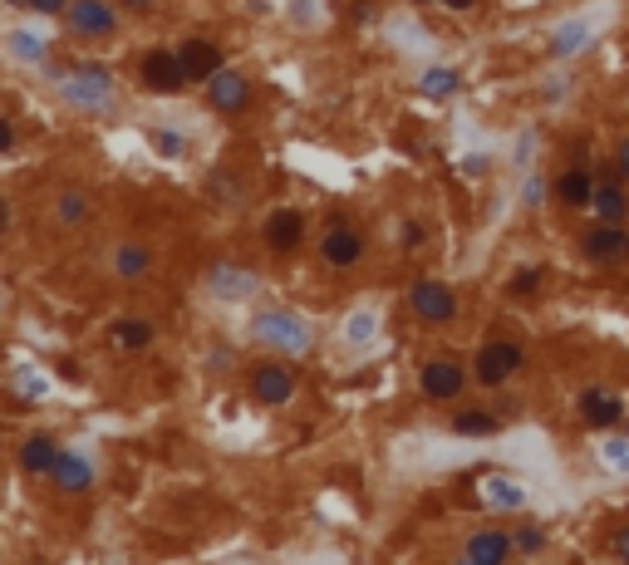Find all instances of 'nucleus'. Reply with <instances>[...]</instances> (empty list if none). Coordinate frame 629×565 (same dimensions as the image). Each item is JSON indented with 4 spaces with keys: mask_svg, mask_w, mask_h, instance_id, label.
Returning <instances> with one entry per match:
<instances>
[{
    "mask_svg": "<svg viewBox=\"0 0 629 565\" xmlns=\"http://www.w3.org/2000/svg\"><path fill=\"white\" fill-rule=\"evenodd\" d=\"M512 369H521V344H512V339L487 344V349L477 354V364H472V374H477L482 389H502V384L512 379Z\"/></svg>",
    "mask_w": 629,
    "mask_h": 565,
    "instance_id": "obj_1",
    "label": "nucleus"
},
{
    "mask_svg": "<svg viewBox=\"0 0 629 565\" xmlns=\"http://www.w3.org/2000/svg\"><path fill=\"white\" fill-rule=\"evenodd\" d=\"M408 305H413V315L428 320V325H448V320L458 315V295H453L443 281H413Z\"/></svg>",
    "mask_w": 629,
    "mask_h": 565,
    "instance_id": "obj_2",
    "label": "nucleus"
},
{
    "mask_svg": "<svg viewBox=\"0 0 629 565\" xmlns=\"http://www.w3.org/2000/svg\"><path fill=\"white\" fill-rule=\"evenodd\" d=\"M138 79H143L153 94H177V89L192 84L187 69H182V55H168V50H148L143 64H138Z\"/></svg>",
    "mask_w": 629,
    "mask_h": 565,
    "instance_id": "obj_3",
    "label": "nucleus"
},
{
    "mask_svg": "<svg viewBox=\"0 0 629 565\" xmlns=\"http://www.w3.org/2000/svg\"><path fill=\"white\" fill-rule=\"evenodd\" d=\"M256 339H261V344H276V349H286V354L310 349V330H305V320H295V315H286V310L261 315V320H256Z\"/></svg>",
    "mask_w": 629,
    "mask_h": 565,
    "instance_id": "obj_4",
    "label": "nucleus"
},
{
    "mask_svg": "<svg viewBox=\"0 0 629 565\" xmlns=\"http://www.w3.org/2000/svg\"><path fill=\"white\" fill-rule=\"evenodd\" d=\"M64 15H69V30H74V35H89V40H104V35L118 30V15L109 0H74Z\"/></svg>",
    "mask_w": 629,
    "mask_h": 565,
    "instance_id": "obj_5",
    "label": "nucleus"
},
{
    "mask_svg": "<svg viewBox=\"0 0 629 565\" xmlns=\"http://www.w3.org/2000/svg\"><path fill=\"white\" fill-rule=\"evenodd\" d=\"M418 384H423V394L433 398V403H448V398L462 394V384H467V369H462L458 359H433V364H423Z\"/></svg>",
    "mask_w": 629,
    "mask_h": 565,
    "instance_id": "obj_6",
    "label": "nucleus"
},
{
    "mask_svg": "<svg viewBox=\"0 0 629 565\" xmlns=\"http://www.w3.org/2000/svg\"><path fill=\"white\" fill-rule=\"evenodd\" d=\"M59 89H64V99H69V104H79V109H84V104H104V99H109V89H114V79H109L99 64H79V74H69Z\"/></svg>",
    "mask_w": 629,
    "mask_h": 565,
    "instance_id": "obj_7",
    "label": "nucleus"
},
{
    "mask_svg": "<svg viewBox=\"0 0 629 565\" xmlns=\"http://www.w3.org/2000/svg\"><path fill=\"white\" fill-rule=\"evenodd\" d=\"M207 99H212L217 113H241L251 104V79H246L241 69H222V74L207 84Z\"/></svg>",
    "mask_w": 629,
    "mask_h": 565,
    "instance_id": "obj_8",
    "label": "nucleus"
},
{
    "mask_svg": "<svg viewBox=\"0 0 629 565\" xmlns=\"http://www.w3.org/2000/svg\"><path fill=\"white\" fill-rule=\"evenodd\" d=\"M182 69H187V79H197V84H212L222 69H227V59H222V50L212 45V40H187L182 50Z\"/></svg>",
    "mask_w": 629,
    "mask_h": 565,
    "instance_id": "obj_9",
    "label": "nucleus"
},
{
    "mask_svg": "<svg viewBox=\"0 0 629 565\" xmlns=\"http://www.w3.org/2000/svg\"><path fill=\"white\" fill-rule=\"evenodd\" d=\"M580 251H585L590 261H620V256H629V231L620 222L590 226L585 241H580Z\"/></svg>",
    "mask_w": 629,
    "mask_h": 565,
    "instance_id": "obj_10",
    "label": "nucleus"
},
{
    "mask_svg": "<svg viewBox=\"0 0 629 565\" xmlns=\"http://www.w3.org/2000/svg\"><path fill=\"white\" fill-rule=\"evenodd\" d=\"M251 394L276 408V403H286V398L295 394V379H290V369H281V364H261V369L251 374Z\"/></svg>",
    "mask_w": 629,
    "mask_h": 565,
    "instance_id": "obj_11",
    "label": "nucleus"
},
{
    "mask_svg": "<svg viewBox=\"0 0 629 565\" xmlns=\"http://www.w3.org/2000/svg\"><path fill=\"white\" fill-rule=\"evenodd\" d=\"M320 256H325L330 266H354V261L364 256V236H359L354 226L340 222L330 236H325V241H320Z\"/></svg>",
    "mask_w": 629,
    "mask_h": 565,
    "instance_id": "obj_12",
    "label": "nucleus"
},
{
    "mask_svg": "<svg viewBox=\"0 0 629 565\" xmlns=\"http://www.w3.org/2000/svg\"><path fill=\"white\" fill-rule=\"evenodd\" d=\"M580 413H585V423H595V428L625 423V403L615 394H605V389H585V394H580Z\"/></svg>",
    "mask_w": 629,
    "mask_h": 565,
    "instance_id": "obj_13",
    "label": "nucleus"
},
{
    "mask_svg": "<svg viewBox=\"0 0 629 565\" xmlns=\"http://www.w3.org/2000/svg\"><path fill=\"white\" fill-rule=\"evenodd\" d=\"M300 236H305V217L300 212H271L266 217V246L271 251H295L300 246Z\"/></svg>",
    "mask_w": 629,
    "mask_h": 565,
    "instance_id": "obj_14",
    "label": "nucleus"
},
{
    "mask_svg": "<svg viewBox=\"0 0 629 565\" xmlns=\"http://www.w3.org/2000/svg\"><path fill=\"white\" fill-rule=\"evenodd\" d=\"M516 536H507V531H477L472 541H467V556L482 565H502L507 556H512Z\"/></svg>",
    "mask_w": 629,
    "mask_h": 565,
    "instance_id": "obj_15",
    "label": "nucleus"
},
{
    "mask_svg": "<svg viewBox=\"0 0 629 565\" xmlns=\"http://www.w3.org/2000/svg\"><path fill=\"white\" fill-rule=\"evenodd\" d=\"M556 197H561L566 207H590V202H595V177L585 168H566L556 177Z\"/></svg>",
    "mask_w": 629,
    "mask_h": 565,
    "instance_id": "obj_16",
    "label": "nucleus"
},
{
    "mask_svg": "<svg viewBox=\"0 0 629 565\" xmlns=\"http://www.w3.org/2000/svg\"><path fill=\"white\" fill-rule=\"evenodd\" d=\"M605 222H625L629 217V197H625V187L615 182V177H605V182H595V202H590Z\"/></svg>",
    "mask_w": 629,
    "mask_h": 565,
    "instance_id": "obj_17",
    "label": "nucleus"
},
{
    "mask_svg": "<svg viewBox=\"0 0 629 565\" xmlns=\"http://www.w3.org/2000/svg\"><path fill=\"white\" fill-rule=\"evenodd\" d=\"M50 477H55L64 492H84V487L94 482V467H89L79 452H59V467L50 472Z\"/></svg>",
    "mask_w": 629,
    "mask_h": 565,
    "instance_id": "obj_18",
    "label": "nucleus"
},
{
    "mask_svg": "<svg viewBox=\"0 0 629 565\" xmlns=\"http://www.w3.org/2000/svg\"><path fill=\"white\" fill-rule=\"evenodd\" d=\"M20 467H25V472H55L59 448L50 443V438H30V443L20 448Z\"/></svg>",
    "mask_w": 629,
    "mask_h": 565,
    "instance_id": "obj_19",
    "label": "nucleus"
},
{
    "mask_svg": "<svg viewBox=\"0 0 629 565\" xmlns=\"http://www.w3.org/2000/svg\"><path fill=\"white\" fill-rule=\"evenodd\" d=\"M497 428H502V423H497L492 413H482V408H467V413L453 418V433H458V438H492Z\"/></svg>",
    "mask_w": 629,
    "mask_h": 565,
    "instance_id": "obj_20",
    "label": "nucleus"
},
{
    "mask_svg": "<svg viewBox=\"0 0 629 565\" xmlns=\"http://www.w3.org/2000/svg\"><path fill=\"white\" fill-rule=\"evenodd\" d=\"M109 339H114L118 349H148L153 344V325L148 320H118L114 330H109Z\"/></svg>",
    "mask_w": 629,
    "mask_h": 565,
    "instance_id": "obj_21",
    "label": "nucleus"
},
{
    "mask_svg": "<svg viewBox=\"0 0 629 565\" xmlns=\"http://www.w3.org/2000/svg\"><path fill=\"white\" fill-rule=\"evenodd\" d=\"M114 266H118V276H123V281H138V276L148 271V251H143V246H118Z\"/></svg>",
    "mask_w": 629,
    "mask_h": 565,
    "instance_id": "obj_22",
    "label": "nucleus"
},
{
    "mask_svg": "<svg viewBox=\"0 0 629 565\" xmlns=\"http://www.w3.org/2000/svg\"><path fill=\"white\" fill-rule=\"evenodd\" d=\"M153 148H158L163 158H182L187 138H182V133H172V128H153Z\"/></svg>",
    "mask_w": 629,
    "mask_h": 565,
    "instance_id": "obj_23",
    "label": "nucleus"
},
{
    "mask_svg": "<svg viewBox=\"0 0 629 565\" xmlns=\"http://www.w3.org/2000/svg\"><path fill=\"white\" fill-rule=\"evenodd\" d=\"M487 492L497 497L492 507H502V511H512V507H521V487L516 482H487Z\"/></svg>",
    "mask_w": 629,
    "mask_h": 565,
    "instance_id": "obj_24",
    "label": "nucleus"
},
{
    "mask_svg": "<svg viewBox=\"0 0 629 565\" xmlns=\"http://www.w3.org/2000/svg\"><path fill=\"white\" fill-rule=\"evenodd\" d=\"M84 212H89V202H84V197H79V192H64V197H59V222H79V217H84Z\"/></svg>",
    "mask_w": 629,
    "mask_h": 565,
    "instance_id": "obj_25",
    "label": "nucleus"
},
{
    "mask_svg": "<svg viewBox=\"0 0 629 565\" xmlns=\"http://www.w3.org/2000/svg\"><path fill=\"white\" fill-rule=\"evenodd\" d=\"M453 89H458V74H453V69H438V74L423 79V94H453Z\"/></svg>",
    "mask_w": 629,
    "mask_h": 565,
    "instance_id": "obj_26",
    "label": "nucleus"
},
{
    "mask_svg": "<svg viewBox=\"0 0 629 565\" xmlns=\"http://www.w3.org/2000/svg\"><path fill=\"white\" fill-rule=\"evenodd\" d=\"M541 546H546V536H541L536 526H526V531H516V551H521V556H536Z\"/></svg>",
    "mask_w": 629,
    "mask_h": 565,
    "instance_id": "obj_27",
    "label": "nucleus"
},
{
    "mask_svg": "<svg viewBox=\"0 0 629 565\" xmlns=\"http://www.w3.org/2000/svg\"><path fill=\"white\" fill-rule=\"evenodd\" d=\"M20 5H30V10H40V15H59V10H69L74 0H20Z\"/></svg>",
    "mask_w": 629,
    "mask_h": 565,
    "instance_id": "obj_28",
    "label": "nucleus"
},
{
    "mask_svg": "<svg viewBox=\"0 0 629 565\" xmlns=\"http://www.w3.org/2000/svg\"><path fill=\"white\" fill-rule=\"evenodd\" d=\"M605 457H610V462L625 472V467H629V443H605Z\"/></svg>",
    "mask_w": 629,
    "mask_h": 565,
    "instance_id": "obj_29",
    "label": "nucleus"
},
{
    "mask_svg": "<svg viewBox=\"0 0 629 565\" xmlns=\"http://www.w3.org/2000/svg\"><path fill=\"white\" fill-rule=\"evenodd\" d=\"M615 168H620V177L629 182V138L620 143V148H615Z\"/></svg>",
    "mask_w": 629,
    "mask_h": 565,
    "instance_id": "obj_30",
    "label": "nucleus"
},
{
    "mask_svg": "<svg viewBox=\"0 0 629 565\" xmlns=\"http://www.w3.org/2000/svg\"><path fill=\"white\" fill-rule=\"evenodd\" d=\"M615 556H620V565H629V531H615Z\"/></svg>",
    "mask_w": 629,
    "mask_h": 565,
    "instance_id": "obj_31",
    "label": "nucleus"
},
{
    "mask_svg": "<svg viewBox=\"0 0 629 565\" xmlns=\"http://www.w3.org/2000/svg\"><path fill=\"white\" fill-rule=\"evenodd\" d=\"M15 50H20V55H45V45H35V40H25V35H15Z\"/></svg>",
    "mask_w": 629,
    "mask_h": 565,
    "instance_id": "obj_32",
    "label": "nucleus"
},
{
    "mask_svg": "<svg viewBox=\"0 0 629 565\" xmlns=\"http://www.w3.org/2000/svg\"><path fill=\"white\" fill-rule=\"evenodd\" d=\"M0 148H5V153H10V148H15V123H10V118H5V123H0Z\"/></svg>",
    "mask_w": 629,
    "mask_h": 565,
    "instance_id": "obj_33",
    "label": "nucleus"
},
{
    "mask_svg": "<svg viewBox=\"0 0 629 565\" xmlns=\"http://www.w3.org/2000/svg\"><path fill=\"white\" fill-rule=\"evenodd\" d=\"M512 290L516 295H521V290H536V271H521V276L512 281Z\"/></svg>",
    "mask_w": 629,
    "mask_h": 565,
    "instance_id": "obj_34",
    "label": "nucleus"
},
{
    "mask_svg": "<svg viewBox=\"0 0 629 565\" xmlns=\"http://www.w3.org/2000/svg\"><path fill=\"white\" fill-rule=\"evenodd\" d=\"M118 5H128V10H148L153 0H118Z\"/></svg>",
    "mask_w": 629,
    "mask_h": 565,
    "instance_id": "obj_35",
    "label": "nucleus"
},
{
    "mask_svg": "<svg viewBox=\"0 0 629 565\" xmlns=\"http://www.w3.org/2000/svg\"><path fill=\"white\" fill-rule=\"evenodd\" d=\"M448 10H472V0H443Z\"/></svg>",
    "mask_w": 629,
    "mask_h": 565,
    "instance_id": "obj_36",
    "label": "nucleus"
},
{
    "mask_svg": "<svg viewBox=\"0 0 629 565\" xmlns=\"http://www.w3.org/2000/svg\"><path fill=\"white\" fill-rule=\"evenodd\" d=\"M458 565H482V561H472V556H462V561Z\"/></svg>",
    "mask_w": 629,
    "mask_h": 565,
    "instance_id": "obj_37",
    "label": "nucleus"
}]
</instances>
